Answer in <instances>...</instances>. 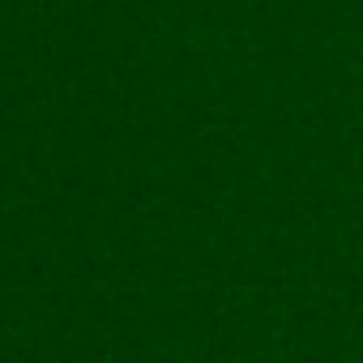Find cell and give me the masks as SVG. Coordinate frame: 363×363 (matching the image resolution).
Here are the masks:
<instances>
[]
</instances>
